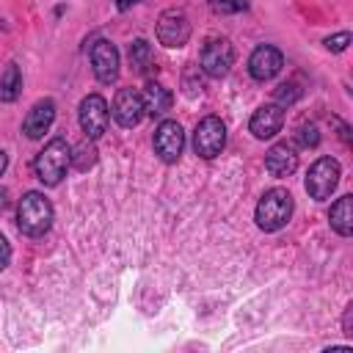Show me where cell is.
Returning <instances> with one entry per match:
<instances>
[{
  "label": "cell",
  "mask_w": 353,
  "mask_h": 353,
  "mask_svg": "<svg viewBox=\"0 0 353 353\" xmlns=\"http://www.w3.org/2000/svg\"><path fill=\"white\" fill-rule=\"evenodd\" d=\"M17 226L28 237H41L52 226V204L44 193L28 190L17 207Z\"/></svg>",
  "instance_id": "1"
},
{
  "label": "cell",
  "mask_w": 353,
  "mask_h": 353,
  "mask_svg": "<svg viewBox=\"0 0 353 353\" xmlns=\"http://www.w3.org/2000/svg\"><path fill=\"white\" fill-rule=\"evenodd\" d=\"M265 168L270 171V176H279V179L295 174V168H298V152H295V146L287 143V141L273 143L268 149V154H265Z\"/></svg>",
  "instance_id": "15"
},
{
  "label": "cell",
  "mask_w": 353,
  "mask_h": 353,
  "mask_svg": "<svg viewBox=\"0 0 353 353\" xmlns=\"http://www.w3.org/2000/svg\"><path fill=\"white\" fill-rule=\"evenodd\" d=\"M69 143L63 138H52L33 160V171H36V179L47 188H55L61 185V179L66 176V168H69Z\"/></svg>",
  "instance_id": "2"
},
{
  "label": "cell",
  "mask_w": 353,
  "mask_h": 353,
  "mask_svg": "<svg viewBox=\"0 0 353 353\" xmlns=\"http://www.w3.org/2000/svg\"><path fill=\"white\" fill-rule=\"evenodd\" d=\"M281 66H284V55H281V50L279 47H273V44H259L254 52H251V58H248V72H251V77L254 80H270V77H276L279 72H281Z\"/></svg>",
  "instance_id": "11"
},
{
  "label": "cell",
  "mask_w": 353,
  "mask_h": 353,
  "mask_svg": "<svg viewBox=\"0 0 353 353\" xmlns=\"http://www.w3.org/2000/svg\"><path fill=\"white\" fill-rule=\"evenodd\" d=\"M171 105H174V94L165 85H160L154 80L146 83V88H143V108H146L149 116H165L171 110Z\"/></svg>",
  "instance_id": "16"
},
{
  "label": "cell",
  "mask_w": 353,
  "mask_h": 353,
  "mask_svg": "<svg viewBox=\"0 0 353 353\" xmlns=\"http://www.w3.org/2000/svg\"><path fill=\"white\" fill-rule=\"evenodd\" d=\"M6 165H8V157H6V152H3V149H0V174H3V171H6Z\"/></svg>",
  "instance_id": "28"
},
{
  "label": "cell",
  "mask_w": 353,
  "mask_h": 353,
  "mask_svg": "<svg viewBox=\"0 0 353 353\" xmlns=\"http://www.w3.org/2000/svg\"><path fill=\"white\" fill-rule=\"evenodd\" d=\"M350 204H353L350 196H342V199H336V204L328 212L331 229L336 234H342V237H350V232H353V210H350Z\"/></svg>",
  "instance_id": "17"
},
{
  "label": "cell",
  "mask_w": 353,
  "mask_h": 353,
  "mask_svg": "<svg viewBox=\"0 0 353 353\" xmlns=\"http://www.w3.org/2000/svg\"><path fill=\"white\" fill-rule=\"evenodd\" d=\"M298 143H301L303 149H314V146L320 143L317 127H314V124H301V127H298Z\"/></svg>",
  "instance_id": "23"
},
{
  "label": "cell",
  "mask_w": 353,
  "mask_h": 353,
  "mask_svg": "<svg viewBox=\"0 0 353 353\" xmlns=\"http://www.w3.org/2000/svg\"><path fill=\"white\" fill-rule=\"evenodd\" d=\"M130 66L138 72V74H143L149 66H152V44L146 41V39H135L132 44H130Z\"/></svg>",
  "instance_id": "19"
},
{
  "label": "cell",
  "mask_w": 353,
  "mask_h": 353,
  "mask_svg": "<svg viewBox=\"0 0 353 353\" xmlns=\"http://www.w3.org/2000/svg\"><path fill=\"white\" fill-rule=\"evenodd\" d=\"M342 334L353 336V303L345 306V317H342Z\"/></svg>",
  "instance_id": "25"
},
{
  "label": "cell",
  "mask_w": 353,
  "mask_h": 353,
  "mask_svg": "<svg viewBox=\"0 0 353 353\" xmlns=\"http://www.w3.org/2000/svg\"><path fill=\"white\" fill-rule=\"evenodd\" d=\"M110 113H113V119H116L121 127H135V124H141V119L146 116L143 94L135 91V88H119L116 97H113Z\"/></svg>",
  "instance_id": "10"
},
{
  "label": "cell",
  "mask_w": 353,
  "mask_h": 353,
  "mask_svg": "<svg viewBox=\"0 0 353 353\" xmlns=\"http://www.w3.org/2000/svg\"><path fill=\"white\" fill-rule=\"evenodd\" d=\"M91 69H94L99 83H105V85L116 83V77H119V50L110 41L99 39L91 47Z\"/></svg>",
  "instance_id": "12"
},
{
  "label": "cell",
  "mask_w": 353,
  "mask_h": 353,
  "mask_svg": "<svg viewBox=\"0 0 353 353\" xmlns=\"http://www.w3.org/2000/svg\"><path fill=\"white\" fill-rule=\"evenodd\" d=\"M108 121H110V110H108L105 97L102 94H88L80 102V127H83L85 138L97 141L108 130Z\"/></svg>",
  "instance_id": "9"
},
{
  "label": "cell",
  "mask_w": 353,
  "mask_h": 353,
  "mask_svg": "<svg viewBox=\"0 0 353 353\" xmlns=\"http://www.w3.org/2000/svg\"><path fill=\"white\" fill-rule=\"evenodd\" d=\"M234 63V47L229 39L223 36H212L207 39V44L201 47V58H199V69L207 77H226L229 69Z\"/></svg>",
  "instance_id": "4"
},
{
  "label": "cell",
  "mask_w": 353,
  "mask_h": 353,
  "mask_svg": "<svg viewBox=\"0 0 353 353\" xmlns=\"http://www.w3.org/2000/svg\"><path fill=\"white\" fill-rule=\"evenodd\" d=\"M256 226L262 232H279L287 226V221L292 218V196L287 188H270L265 190V196L256 204Z\"/></svg>",
  "instance_id": "3"
},
{
  "label": "cell",
  "mask_w": 353,
  "mask_h": 353,
  "mask_svg": "<svg viewBox=\"0 0 353 353\" xmlns=\"http://www.w3.org/2000/svg\"><path fill=\"white\" fill-rule=\"evenodd\" d=\"M281 127H284V108H279L276 102L262 105L259 110H254V116H251V121H248L251 135L259 138V141L273 138L276 132H281Z\"/></svg>",
  "instance_id": "13"
},
{
  "label": "cell",
  "mask_w": 353,
  "mask_h": 353,
  "mask_svg": "<svg viewBox=\"0 0 353 353\" xmlns=\"http://www.w3.org/2000/svg\"><path fill=\"white\" fill-rule=\"evenodd\" d=\"M223 143H226V127H223V121L218 116H207V119H201L196 124V130H193V152L199 157H204V160L218 157Z\"/></svg>",
  "instance_id": "6"
},
{
  "label": "cell",
  "mask_w": 353,
  "mask_h": 353,
  "mask_svg": "<svg viewBox=\"0 0 353 353\" xmlns=\"http://www.w3.org/2000/svg\"><path fill=\"white\" fill-rule=\"evenodd\" d=\"M8 262H11V245H8V240L0 234V270H3Z\"/></svg>",
  "instance_id": "26"
},
{
  "label": "cell",
  "mask_w": 353,
  "mask_h": 353,
  "mask_svg": "<svg viewBox=\"0 0 353 353\" xmlns=\"http://www.w3.org/2000/svg\"><path fill=\"white\" fill-rule=\"evenodd\" d=\"M152 143H154V152H157V157L163 163H176L179 154H182V149H185V132H182L179 121L163 119L157 124V130H154Z\"/></svg>",
  "instance_id": "8"
},
{
  "label": "cell",
  "mask_w": 353,
  "mask_h": 353,
  "mask_svg": "<svg viewBox=\"0 0 353 353\" xmlns=\"http://www.w3.org/2000/svg\"><path fill=\"white\" fill-rule=\"evenodd\" d=\"M6 210V190H0V212Z\"/></svg>",
  "instance_id": "29"
},
{
  "label": "cell",
  "mask_w": 353,
  "mask_h": 353,
  "mask_svg": "<svg viewBox=\"0 0 353 353\" xmlns=\"http://www.w3.org/2000/svg\"><path fill=\"white\" fill-rule=\"evenodd\" d=\"M347 44H350V33H347V30H342V33H336V36H328V39H325V47H328L331 52H342Z\"/></svg>",
  "instance_id": "24"
},
{
  "label": "cell",
  "mask_w": 353,
  "mask_h": 353,
  "mask_svg": "<svg viewBox=\"0 0 353 353\" xmlns=\"http://www.w3.org/2000/svg\"><path fill=\"white\" fill-rule=\"evenodd\" d=\"M210 8L215 14H240L248 8V0H210Z\"/></svg>",
  "instance_id": "22"
},
{
  "label": "cell",
  "mask_w": 353,
  "mask_h": 353,
  "mask_svg": "<svg viewBox=\"0 0 353 353\" xmlns=\"http://www.w3.org/2000/svg\"><path fill=\"white\" fill-rule=\"evenodd\" d=\"M52 121H55V102L47 97V99H39L30 110H28V116H25V121H22V132L30 138V141H36V138H41L50 127H52Z\"/></svg>",
  "instance_id": "14"
},
{
  "label": "cell",
  "mask_w": 353,
  "mask_h": 353,
  "mask_svg": "<svg viewBox=\"0 0 353 353\" xmlns=\"http://www.w3.org/2000/svg\"><path fill=\"white\" fill-rule=\"evenodd\" d=\"M190 39V19L182 8H165L157 17V41L163 47H185Z\"/></svg>",
  "instance_id": "7"
},
{
  "label": "cell",
  "mask_w": 353,
  "mask_h": 353,
  "mask_svg": "<svg viewBox=\"0 0 353 353\" xmlns=\"http://www.w3.org/2000/svg\"><path fill=\"white\" fill-rule=\"evenodd\" d=\"M69 163L77 168V171H88L91 165H97V146L91 138H85L83 143H77L69 154Z\"/></svg>",
  "instance_id": "20"
},
{
  "label": "cell",
  "mask_w": 353,
  "mask_h": 353,
  "mask_svg": "<svg viewBox=\"0 0 353 353\" xmlns=\"http://www.w3.org/2000/svg\"><path fill=\"white\" fill-rule=\"evenodd\" d=\"M22 88V74L17 63H8L0 74V102H14Z\"/></svg>",
  "instance_id": "18"
},
{
  "label": "cell",
  "mask_w": 353,
  "mask_h": 353,
  "mask_svg": "<svg viewBox=\"0 0 353 353\" xmlns=\"http://www.w3.org/2000/svg\"><path fill=\"white\" fill-rule=\"evenodd\" d=\"M135 3H141V0H116V8H119V11H127V8H132Z\"/></svg>",
  "instance_id": "27"
},
{
  "label": "cell",
  "mask_w": 353,
  "mask_h": 353,
  "mask_svg": "<svg viewBox=\"0 0 353 353\" xmlns=\"http://www.w3.org/2000/svg\"><path fill=\"white\" fill-rule=\"evenodd\" d=\"M301 97V88L295 85V83H281L279 88H276V97H273V102L279 105V108H290L295 99Z\"/></svg>",
  "instance_id": "21"
},
{
  "label": "cell",
  "mask_w": 353,
  "mask_h": 353,
  "mask_svg": "<svg viewBox=\"0 0 353 353\" xmlns=\"http://www.w3.org/2000/svg\"><path fill=\"white\" fill-rule=\"evenodd\" d=\"M339 176H342V168H339V163L334 157H317L312 163L309 174H306V193L312 199L323 201L336 190Z\"/></svg>",
  "instance_id": "5"
}]
</instances>
